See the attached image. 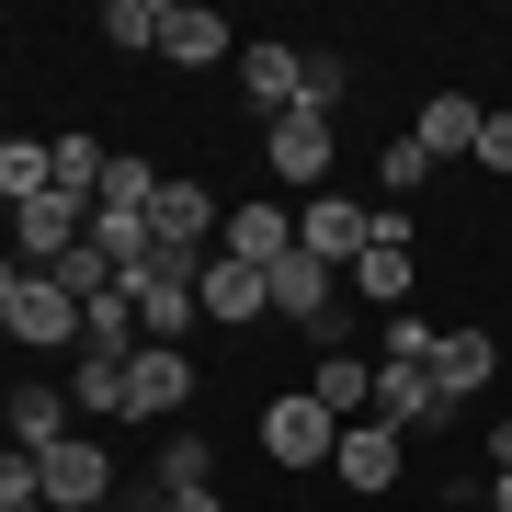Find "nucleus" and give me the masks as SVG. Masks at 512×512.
Here are the masks:
<instances>
[{"mask_svg": "<svg viewBox=\"0 0 512 512\" xmlns=\"http://www.w3.org/2000/svg\"><path fill=\"white\" fill-rule=\"evenodd\" d=\"M160 57H183V69H217V57H228V12L183 0V12H171V46H160Z\"/></svg>", "mask_w": 512, "mask_h": 512, "instance_id": "22", "label": "nucleus"}, {"mask_svg": "<svg viewBox=\"0 0 512 512\" xmlns=\"http://www.w3.org/2000/svg\"><path fill=\"white\" fill-rule=\"evenodd\" d=\"M171 12L183 0H103V35L114 46H171Z\"/></svg>", "mask_w": 512, "mask_h": 512, "instance_id": "23", "label": "nucleus"}, {"mask_svg": "<svg viewBox=\"0 0 512 512\" xmlns=\"http://www.w3.org/2000/svg\"><path fill=\"white\" fill-rule=\"evenodd\" d=\"M478 126H490V103H467V92H433L410 114V137L433 148V160H478Z\"/></svg>", "mask_w": 512, "mask_h": 512, "instance_id": "17", "label": "nucleus"}, {"mask_svg": "<svg viewBox=\"0 0 512 512\" xmlns=\"http://www.w3.org/2000/svg\"><path fill=\"white\" fill-rule=\"evenodd\" d=\"M160 205V171L137 160V148H114V171H103V194H92V217H148Z\"/></svg>", "mask_w": 512, "mask_h": 512, "instance_id": "20", "label": "nucleus"}, {"mask_svg": "<svg viewBox=\"0 0 512 512\" xmlns=\"http://www.w3.org/2000/svg\"><path fill=\"white\" fill-rule=\"evenodd\" d=\"M126 296H137V330H148V342H171V353H183V330L205 319V262H171V251H148V274H137Z\"/></svg>", "mask_w": 512, "mask_h": 512, "instance_id": "3", "label": "nucleus"}, {"mask_svg": "<svg viewBox=\"0 0 512 512\" xmlns=\"http://www.w3.org/2000/svg\"><path fill=\"white\" fill-rule=\"evenodd\" d=\"M490 512H512V478H490Z\"/></svg>", "mask_w": 512, "mask_h": 512, "instance_id": "28", "label": "nucleus"}, {"mask_svg": "<svg viewBox=\"0 0 512 512\" xmlns=\"http://www.w3.org/2000/svg\"><path fill=\"white\" fill-rule=\"evenodd\" d=\"M160 512H228V501L217 490H183V501H160Z\"/></svg>", "mask_w": 512, "mask_h": 512, "instance_id": "27", "label": "nucleus"}, {"mask_svg": "<svg viewBox=\"0 0 512 512\" xmlns=\"http://www.w3.org/2000/svg\"><path fill=\"white\" fill-rule=\"evenodd\" d=\"M399 467H410V433H387V421H353L342 456H330L342 490H399Z\"/></svg>", "mask_w": 512, "mask_h": 512, "instance_id": "10", "label": "nucleus"}, {"mask_svg": "<svg viewBox=\"0 0 512 512\" xmlns=\"http://www.w3.org/2000/svg\"><path fill=\"white\" fill-rule=\"evenodd\" d=\"M80 353H126V365H137V353H148V330H137V296H126V285H114V296H92V308H80Z\"/></svg>", "mask_w": 512, "mask_h": 512, "instance_id": "19", "label": "nucleus"}, {"mask_svg": "<svg viewBox=\"0 0 512 512\" xmlns=\"http://www.w3.org/2000/svg\"><path fill=\"white\" fill-rule=\"evenodd\" d=\"M183 490H217V444L205 433H160V456H148V512L183 501Z\"/></svg>", "mask_w": 512, "mask_h": 512, "instance_id": "13", "label": "nucleus"}, {"mask_svg": "<svg viewBox=\"0 0 512 512\" xmlns=\"http://www.w3.org/2000/svg\"><path fill=\"white\" fill-rule=\"evenodd\" d=\"M433 171H444V160H433L421 137H387V148H376V194H421Z\"/></svg>", "mask_w": 512, "mask_h": 512, "instance_id": "24", "label": "nucleus"}, {"mask_svg": "<svg viewBox=\"0 0 512 512\" xmlns=\"http://www.w3.org/2000/svg\"><path fill=\"white\" fill-rule=\"evenodd\" d=\"M69 399L92 410V421H126V353H80V365H69Z\"/></svg>", "mask_w": 512, "mask_h": 512, "instance_id": "21", "label": "nucleus"}, {"mask_svg": "<svg viewBox=\"0 0 512 512\" xmlns=\"http://www.w3.org/2000/svg\"><path fill=\"white\" fill-rule=\"evenodd\" d=\"M308 399H330L342 421H376V365L365 353H319V376H308Z\"/></svg>", "mask_w": 512, "mask_h": 512, "instance_id": "18", "label": "nucleus"}, {"mask_svg": "<svg viewBox=\"0 0 512 512\" xmlns=\"http://www.w3.org/2000/svg\"><path fill=\"white\" fill-rule=\"evenodd\" d=\"M148 239H160L171 262H217V239H228V205L205 194V183H160V205H148Z\"/></svg>", "mask_w": 512, "mask_h": 512, "instance_id": "6", "label": "nucleus"}, {"mask_svg": "<svg viewBox=\"0 0 512 512\" xmlns=\"http://www.w3.org/2000/svg\"><path fill=\"white\" fill-rule=\"evenodd\" d=\"M376 217H387V205H353V194H308V205H296V251H308V262H330V274H353V262L376 251Z\"/></svg>", "mask_w": 512, "mask_h": 512, "instance_id": "4", "label": "nucleus"}, {"mask_svg": "<svg viewBox=\"0 0 512 512\" xmlns=\"http://www.w3.org/2000/svg\"><path fill=\"white\" fill-rule=\"evenodd\" d=\"M0 330H12L23 353H57V342H80V296L57 274H35V262H12V274H0Z\"/></svg>", "mask_w": 512, "mask_h": 512, "instance_id": "2", "label": "nucleus"}, {"mask_svg": "<svg viewBox=\"0 0 512 512\" xmlns=\"http://www.w3.org/2000/svg\"><path fill=\"white\" fill-rule=\"evenodd\" d=\"M478 171H512V114L490 103V126H478Z\"/></svg>", "mask_w": 512, "mask_h": 512, "instance_id": "26", "label": "nucleus"}, {"mask_svg": "<svg viewBox=\"0 0 512 512\" xmlns=\"http://www.w3.org/2000/svg\"><path fill=\"white\" fill-rule=\"evenodd\" d=\"M353 296L365 308H410V217H376V251L353 262Z\"/></svg>", "mask_w": 512, "mask_h": 512, "instance_id": "12", "label": "nucleus"}, {"mask_svg": "<svg viewBox=\"0 0 512 512\" xmlns=\"http://www.w3.org/2000/svg\"><path fill=\"white\" fill-rule=\"evenodd\" d=\"M239 92L262 103V126H274V114H296V103H308V46L251 35V46H239Z\"/></svg>", "mask_w": 512, "mask_h": 512, "instance_id": "8", "label": "nucleus"}, {"mask_svg": "<svg viewBox=\"0 0 512 512\" xmlns=\"http://www.w3.org/2000/svg\"><path fill=\"white\" fill-rule=\"evenodd\" d=\"M103 512H126V501H103Z\"/></svg>", "mask_w": 512, "mask_h": 512, "instance_id": "30", "label": "nucleus"}, {"mask_svg": "<svg viewBox=\"0 0 512 512\" xmlns=\"http://www.w3.org/2000/svg\"><path fill=\"white\" fill-rule=\"evenodd\" d=\"M69 433H80V399H69V387H12V444H23V456H57Z\"/></svg>", "mask_w": 512, "mask_h": 512, "instance_id": "15", "label": "nucleus"}, {"mask_svg": "<svg viewBox=\"0 0 512 512\" xmlns=\"http://www.w3.org/2000/svg\"><path fill=\"white\" fill-rule=\"evenodd\" d=\"M0 512H46V501H0Z\"/></svg>", "mask_w": 512, "mask_h": 512, "instance_id": "29", "label": "nucleus"}, {"mask_svg": "<svg viewBox=\"0 0 512 512\" xmlns=\"http://www.w3.org/2000/svg\"><path fill=\"white\" fill-rule=\"evenodd\" d=\"M205 319H228V330H239V319H274V274L217 251V262H205Z\"/></svg>", "mask_w": 512, "mask_h": 512, "instance_id": "14", "label": "nucleus"}, {"mask_svg": "<svg viewBox=\"0 0 512 512\" xmlns=\"http://www.w3.org/2000/svg\"><path fill=\"white\" fill-rule=\"evenodd\" d=\"M342 433H353V421L330 410V399H308V387H285V399H262V456H274V467H296V478L342 456Z\"/></svg>", "mask_w": 512, "mask_h": 512, "instance_id": "1", "label": "nucleus"}, {"mask_svg": "<svg viewBox=\"0 0 512 512\" xmlns=\"http://www.w3.org/2000/svg\"><path fill=\"white\" fill-rule=\"evenodd\" d=\"M262 160H274V183H296V194H330V160H342V137H330V114H274L262 126Z\"/></svg>", "mask_w": 512, "mask_h": 512, "instance_id": "5", "label": "nucleus"}, {"mask_svg": "<svg viewBox=\"0 0 512 512\" xmlns=\"http://www.w3.org/2000/svg\"><path fill=\"white\" fill-rule=\"evenodd\" d=\"M194 399V353H171V342H148L137 365H126V421H171Z\"/></svg>", "mask_w": 512, "mask_h": 512, "instance_id": "9", "label": "nucleus"}, {"mask_svg": "<svg viewBox=\"0 0 512 512\" xmlns=\"http://www.w3.org/2000/svg\"><path fill=\"white\" fill-rule=\"evenodd\" d=\"M35 478H46V512H103L114 501V456L92 433H69L57 456H35Z\"/></svg>", "mask_w": 512, "mask_h": 512, "instance_id": "7", "label": "nucleus"}, {"mask_svg": "<svg viewBox=\"0 0 512 512\" xmlns=\"http://www.w3.org/2000/svg\"><path fill=\"white\" fill-rule=\"evenodd\" d=\"M353 92V57H330V46H308V114H330Z\"/></svg>", "mask_w": 512, "mask_h": 512, "instance_id": "25", "label": "nucleus"}, {"mask_svg": "<svg viewBox=\"0 0 512 512\" xmlns=\"http://www.w3.org/2000/svg\"><path fill=\"white\" fill-rule=\"evenodd\" d=\"M490 376H501V342H490V330H444V342H433V387H444V410H467Z\"/></svg>", "mask_w": 512, "mask_h": 512, "instance_id": "11", "label": "nucleus"}, {"mask_svg": "<svg viewBox=\"0 0 512 512\" xmlns=\"http://www.w3.org/2000/svg\"><path fill=\"white\" fill-rule=\"evenodd\" d=\"M217 251L274 274V262H296V217H285V205H228V239H217Z\"/></svg>", "mask_w": 512, "mask_h": 512, "instance_id": "16", "label": "nucleus"}]
</instances>
